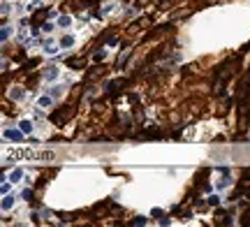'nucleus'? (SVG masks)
<instances>
[{"instance_id":"f257e3e1","label":"nucleus","mask_w":250,"mask_h":227,"mask_svg":"<svg viewBox=\"0 0 250 227\" xmlns=\"http://www.w3.org/2000/svg\"><path fill=\"white\" fill-rule=\"evenodd\" d=\"M72 114H74V107H65V109H58V111H53L51 114V121L56 123V125H63V121L65 118H72Z\"/></svg>"},{"instance_id":"7ed1b4c3","label":"nucleus","mask_w":250,"mask_h":227,"mask_svg":"<svg viewBox=\"0 0 250 227\" xmlns=\"http://www.w3.org/2000/svg\"><path fill=\"white\" fill-rule=\"evenodd\" d=\"M83 61H79V58H70L67 61V67H81Z\"/></svg>"},{"instance_id":"f8f14e48","label":"nucleus","mask_w":250,"mask_h":227,"mask_svg":"<svg viewBox=\"0 0 250 227\" xmlns=\"http://www.w3.org/2000/svg\"><path fill=\"white\" fill-rule=\"evenodd\" d=\"M23 197H26V199L30 202V199H33V190H23Z\"/></svg>"},{"instance_id":"39448f33","label":"nucleus","mask_w":250,"mask_h":227,"mask_svg":"<svg viewBox=\"0 0 250 227\" xmlns=\"http://www.w3.org/2000/svg\"><path fill=\"white\" fill-rule=\"evenodd\" d=\"M39 107H42V109H49V107H51V98H42L39 100Z\"/></svg>"},{"instance_id":"0eeeda50","label":"nucleus","mask_w":250,"mask_h":227,"mask_svg":"<svg viewBox=\"0 0 250 227\" xmlns=\"http://www.w3.org/2000/svg\"><path fill=\"white\" fill-rule=\"evenodd\" d=\"M21 130H23V132H30V130H33V123H30V121H23V123H21Z\"/></svg>"},{"instance_id":"423d86ee","label":"nucleus","mask_w":250,"mask_h":227,"mask_svg":"<svg viewBox=\"0 0 250 227\" xmlns=\"http://www.w3.org/2000/svg\"><path fill=\"white\" fill-rule=\"evenodd\" d=\"M12 204H14V197H5V202H3V209L7 211V209H9Z\"/></svg>"},{"instance_id":"f03ea898","label":"nucleus","mask_w":250,"mask_h":227,"mask_svg":"<svg viewBox=\"0 0 250 227\" xmlns=\"http://www.w3.org/2000/svg\"><path fill=\"white\" fill-rule=\"evenodd\" d=\"M102 72H104V70H102V67H93V70H91V72H88V74H86V79H88V81H93V79H97V77H100V74H102Z\"/></svg>"},{"instance_id":"1a4fd4ad","label":"nucleus","mask_w":250,"mask_h":227,"mask_svg":"<svg viewBox=\"0 0 250 227\" xmlns=\"http://www.w3.org/2000/svg\"><path fill=\"white\" fill-rule=\"evenodd\" d=\"M72 42H74L72 37H63L60 40V46H72Z\"/></svg>"},{"instance_id":"ddd939ff","label":"nucleus","mask_w":250,"mask_h":227,"mask_svg":"<svg viewBox=\"0 0 250 227\" xmlns=\"http://www.w3.org/2000/svg\"><path fill=\"white\" fill-rule=\"evenodd\" d=\"M241 225H250V213H246V216H243V220H241Z\"/></svg>"},{"instance_id":"4468645a","label":"nucleus","mask_w":250,"mask_h":227,"mask_svg":"<svg viewBox=\"0 0 250 227\" xmlns=\"http://www.w3.org/2000/svg\"><path fill=\"white\" fill-rule=\"evenodd\" d=\"M19 178H21V172H19V169H16V172H14V174H12V181H19Z\"/></svg>"},{"instance_id":"2eb2a0df","label":"nucleus","mask_w":250,"mask_h":227,"mask_svg":"<svg viewBox=\"0 0 250 227\" xmlns=\"http://www.w3.org/2000/svg\"><path fill=\"white\" fill-rule=\"evenodd\" d=\"M146 223V218H137V220H132V225H144Z\"/></svg>"},{"instance_id":"dca6fc26","label":"nucleus","mask_w":250,"mask_h":227,"mask_svg":"<svg viewBox=\"0 0 250 227\" xmlns=\"http://www.w3.org/2000/svg\"><path fill=\"white\" fill-rule=\"evenodd\" d=\"M60 26H70V16H63V19H60Z\"/></svg>"},{"instance_id":"9d476101","label":"nucleus","mask_w":250,"mask_h":227,"mask_svg":"<svg viewBox=\"0 0 250 227\" xmlns=\"http://www.w3.org/2000/svg\"><path fill=\"white\" fill-rule=\"evenodd\" d=\"M208 204H220V197L218 195H211V197H208Z\"/></svg>"},{"instance_id":"9b49d317","label":"nucleus","mask_w":250,"mask_h":227,"mask_svg":"<svg viewBox=\"0 0 250 227\" xmlns=\"http://www.w3.org/2000/svg\"><path fill=\"white\" fill-rule=\"evenodd\" d=\"M12 98H14V100H19V98H23V91H12Z\"/></svg>"},{"instance_id":"6e6552de","label":"nucleus","mask_w":250,"mask_h":227,"mask_svg":"<svg viewBox=\"0 0 250 227\" xmlns=\"http://www.w3.org/2000/svg\"><path fill=\"white\" fill-rule=\"evenodd\" d=\"M7 139H14V141H19V139H21V135H19V132H14V130H9V132H7Z\"/></svg>"},{"instance_id":"20e7f679","label":"nucleus","mask_w":250,"mask_h":227,"mask_svg":"<svg viewBox=\"0 0 250 227\" xmlns=\"http://www.w3.org/2000/svg\"><path fill=\"white\" fill-rule=\"evenodd\" d=\"M44 77H46V79H56V77H58V70H56V67H49V70L44 72Z\"/></svg>"}]
</instances>
